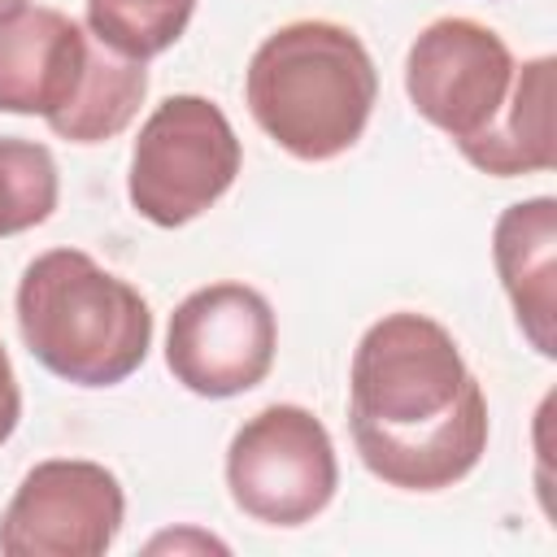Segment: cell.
Wrapping results in <instances>:
<instances>
[{"mask_svg":"<svg viewBox=\"0 0 557 557\" xmlns=\"http://www.w3.org/2000/svg\"><path fill=\"white\" fill-rule=\"evenodd\" d=\"M361 466L400 492H444L487 453V396L457 339L426 313H383L348 366Z\"/></svg>","mask_w":557,"mask_h":557,"instance_id":"1","label":"cell"},{"mask_svg":"<svg viewBox=\"0 0 557 557\" xmlns=\"http://www.w3.org/2000/svg\"><path fill=\"white\" fill-rule=\"evenodd\" d=\"M144 96V61L113 52L70 13L22 4L0 17V113L44 117L70 144H104L135 122Z\"/></svg>","mask_w":557,"mask_h":557,"instance_id":"2","label":"cell"},{"mask_svg":"<svg viewBox=\"0 0 557 557\" xmlns=\"http://www.w3.org/2000/svg\"><path fill=\"white\" fill-rule=\"evenodd\" d=\"M252 122L296 161L348 152L379 100V70L357 30L305 17L261 39L244 74Z\"/></svg>","mask_w":557,"mask_h":557,"instance_id":"3","label":"cell"},{"mask_svg":"<svg viewBox=\"0 0 557 557\" xmlns=\"http://www.w3.org/2000/svg\"><path fill=\"white\" fill-rule=\"evenodd\" d=\"M17 331L48 374L78 387H113L144 366L152 309L83 248H52L22 270Z\"/></svg>","mask_w":557,"mask_h":557,"instance_id":"4","label":"cell"},{"mask_svg":"<svg viewBox=\"0 0 557 557\" xmlns=\"http://www.w3.org/2000/svg\"><path fill=\"white\" fill-rule=\"evenodd\" d=\"M239 165L244 148L226 113L213 100L183 91L161 100L139 126L126 196L139 218L174 231L213 209L239 178Z\"/></svg>","mask_w":557,"mask_h":557,"instance_id":"5","label":"cell"},{"mask_svg":"<svg viewBox=\"0 0 557 557\" xmlns=\"http://www.w3.org/2000/svg\"><path fill=\"white\" fill-rule=\"evenodd\" d=\"M405 91L413 109L474 161L513 104L518 61L492 26L474 17H440L409 44Z\"/></svg>","mask_w":557,"mask_h":557,"instance_id":"6","label":"cell"},{"mask_svg":"<svg viewBox=\"0 0 557 557\" xmlns=\"http://www.w3.org/2000/svg\"><path fill=\"white\" fill-rule=\"evenodd\" d=\"M339 487L331 431L305 405H265L226 448L231 500L265 527L313 522Z\"/></svg>","mask_w":557,"mask_h":557,"instance_id":"7","label":"cell"},{"mask_svg":"<svg viewBox=\"0 0 557 557\" xmlns=\"http://www.w3.org/2000/svg\"><path fill=\"white\" fill-rule=\"evenodd\" d=\"M278 348V322L270 300L248 283H209L196 287L174 313L165 331V366L170 374L209 400H226L252 392Z\"/></svg>","mask_w":557,"mask_h":557,"instance_id":"8","label":"cell"},{"mask_svg":"<svg viewBox=\"0 0 557 557\" xmlns=\"http://www.w3.org/2000/svg\"><path fill=\"white\" fill-rule=\"evenodd\" d=\"M126 496L113 470L83 457H52L22 474L0 513L9 557H100L113 548Z\"/></svg>","mask_w":557,"mask_h":557,"instance_id":"9","label":"cell"},{"mask_svg":"<svg viewBox=\"0 0 557 557\" xmlns=\"http://www.w3.org/2000/svg\"><path fill=\"white\" fill-rule=\"evenodd\" d=\"M492 261L531 348L557 357V200L531 196L509 205L492 226Z\"/></svg>","mask_w":557,"mask_h":557,"instance_id":"10","label":"cell"},{"mask_svg":"<svg viewBox=\"0 0 557 557\" xmlns=\"http://www.w3.org/2000/svg\"><path fill=\"white\" fill-rule=\"evenodd\" d=\"M553 78H557L553 57H531V61L518 65L513 104L500 117L496 135L470 161L474 170H483L492 178H518V174L553 170V161H557V148H553Z\"/></svg>","mask_w":557,"mask_h":557,"instance_id":"11","label":"cell"},{"mask_svg":"<svg viewBox=\"0 0 557 557\" xmlns=\"http://www.w3.org/2000/svg\"><path fill=\"white\" fill-rule=\"evenodd\" d=\"M196 0H87V30L131 61H152L178 44Z\"/></svg>","mask_w":557,"mask_h":557,"instance_id":"12","label":"cell"},{"mask_svg":"<svg viewBox=\"0 0 557 557\" xmlns=\"http://www.w3.org/2000/svg\"><path fill=\"white\" fill-rule=\"evenodd\" d=\"M61 196L57 161L44 144L0 135V239L52 218Z\"/></svg>","mask_w":557,"mask_h":557,"instance_id":"13","label":"cell"},{"mask_svg":"<svg viewBox=\"0 0 557 557\" xmlns=\"http://www.w3.org/2000/svg\"><path fill=\"white\" fill-rule=\"evenodd\" d=\"M22 422V387H17V374H13V361L0 344V444L17 431Z\"/></svg>","mask_w":557,"mask_h":557,"instance_id":"14","label":"cell"},{"mask_svg":"<svg viewBox=\"0 0 557 557\" xmlns=\"http://www.w3.org/2000/svg\"><path fill=\"white\" fill-rule=\"evenodd\" d=\"M22 4H26V0H0V17L13 13V9H22Z\"/></svg>","mask_w":557,"mask_h":557,"instance_id":"15","label":"cell"}]
</instances>
